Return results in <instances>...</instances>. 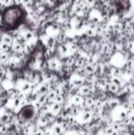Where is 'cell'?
I'll return each instance as SVG.
<instances>
[{
    "label": "cell",
    "instance_id": "cell-1",
    "mask_svg": "<svg viewBox=\"0 0 134 135\" xmlns=\"http://www.w3.org/2000/svg\"><path fill=\"white\" fill-rule=\"evenodd\" d=\"M25 11L19 6H11L2 13V27L7 30H14L23 21Z\"/></svg>",
    "mask_w": 134,
    "mask_h": 135
}]
</instances>
